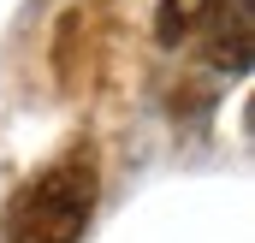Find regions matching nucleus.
Returning <instances> with one entry per match:
<instances>
[{"mask_svg":"<svg viewBox=\"0 0 255 243\" xmlns=\"http://www.w3.org/2000/svg\"><path fill=\"white\" fill-rule=\"evenodd\" d=\"M95 190H101L95 148L77 142L30 184H18V196L6 202V243H77L95 214Z\"/></svg>","mask_w":255,"mask_h":243,"instance_id":"nucleus-1","label":"nucleus"},{"mask_svg":"<svg viewBox=\"0 0 255 243\" xmlns=\"http://www.w3.org/2000/svg\"><path fill=\"white\" fill-rule=\"evenodd\" d=\"M220 0H154V24H160V42H184L190 30H202V18H214Z\"/></svg>","mask_w":255,"mask_h":243,"instance_id":"nucleus-2","label":"nucleus"}]
</instances>
